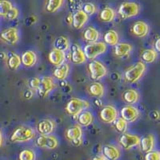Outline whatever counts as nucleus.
<instances>
[{
  "mask_svg": "<svg viewBox=\"0 0 160 160\" xmlns=\"http://www.w3.org/2000/svg\"><path fill=\"white\" fill-rule=\"evenodd\" d=\"M35 136V131L32 128L28 126H20L13 131L10 140L12 142H26L31 141Z\"/></svg>",
  "mask_w": 160,
  "mask_h": 160,
  "instance_id": "1",
  "label": "nucleus"
},
{
  "mask_svg": "<svg viewBox=\"0 0 160 160\" xmlns=\"http://www.w3.org/2000/svg\"><path fill=\"white\" fill-rule=\"evenodd\" d=\"M146 71V66L142 62H138L130 67L124 73V78L128 82L135 83L141 78Z\"/></svg>",
  "mask_w": 160,
  "mask_h": 160,
  "instance_id": "2",
  "label": "nucleus"
},
{
  "mask_svg": "<svg viewBox=\"0 0 160 160\" xmlns=\"http://www.w3.org/2000/svg\"><path fill=\"white\" fill-rule=\"evenodd\" d=\"M89 108V102L86 100L78 98H73L66 105L65 110L68 115L78 116L82 111Z\"/></svg>",
  "mask_w": 160,
  "mask_h": 160,
  "instance_id": "3",
  "label": "nucleus"
},
{
  "mask_svg": "<svg viewBox=\"0 0 160 160\" xmlns=\"http://www.w3.org/2000/svg\"><path fill=\"white\" fill-rule=\"evenodd\" d=\"M107 51V45L102 42H90L83 48V52L86 58L94 60L99 55H102Z\"/></svg>",
  "mask_w": 160,
  "mask_h": 160,
  "instance_id": "4",
  "label": "nucleus"
},
{
  "mask_svg": "<svg viewBox=\"0 0 160 160\" xmlns=\"http://www.w3.org/2000/svg\"><path fill=\"white\" fill-rule=\"evenodd\" d=\"M140 6L135 2H123L118 8V14L122 18H130L138 15Z\"/></svg>",
  "mask_w": 160,
  "mask_h": 160,
  "instance_id": "5",
  "label": "nucleus"
},
{
  "mask_svg": "<svg viewBox=\"0 0 160 160\" xmlns=\"http://www.w3.org/2000/svg\"><path fill=\"white\" fill-rule=\"evenodd\" d=\"M88 71L91 78L94 81H98L103 78L108 74V70L105 66L99 61L92 60L88 63Z\"/></svg>",
  "mask_w": 160,
  "mask_h": 160,
  "instance_id": "6",
  "label": "nucleus"
},
{
  "mask_svg": "<svg viewBox=\"0 0 160 160\" xmlns=\"http://www.w3.org/2000/svg\"><path fill=\"white\" fill-rule=\"evenodd\" d=\"M140 138L137 135L128 133H122L118 138V143L124 150H130L139 145Z\"/></svg>",
  "mask_w": 160,
  "mask_h": 160,
  "instance_id": "7",
  "label": "nucleus"
},
{
  "mask_svg": "<svg viewBox=\"0 0 160 160\" xmlns=\"http://www.w3.org/2000/svg\"><path fill=\"white\" fill-rule=\"evenodd\" d=\"M55 88V83L51 77L44 76L40 78L38 88L37 90L38 95L40 98H45L47 95Z\"/></svg>",
  "mask_w": 160,
  "mask_h": 160,
  "instance_id": "8",
  "label": "nucleus"
},
{
  "mask_svg": "<svg viewBox=\"0 0 160 160\" xmlns=\"http://www.w3.org/2000/svg\"><path fill=\"white\" fill-rule=\"evenodd\" d=\"M35 145L39 148H46L48 150H54L58 147V139L53 135H40L35 140Z\"/></svg>",
  "mask_w": 160,
  "mask_h": 160,
  "instance_id": "9",
  "label": "nucleus"
},
{
  "mask_svg": "<svg viewBox=\"0 0 160 160\" xmlns=\"http://www.w3.org/2000/svg\"><path fill=\"white\" fill-rule=\"evenodd\" d=\"M99 117L102 122L111 123L118 118V111L113 106H106L100 111Z\"/></svg>",
  "mask_w": 160,
  "mask_h": 160,
  "instance_id": "10",
  "label": "nucleus"
},
{
  "mask_svg": "<svg viewBox=\"0 0 160 160\" xmlns=\"http://www.w3.org/2000/svg\"><path fill=\"white\" fill-rule=\"evenodd\" d=\"M0 39L8 44H15L19 39V34L17 28H9L5 29L0 34Z\"/></svg>",
  "mask_w": 160,
  "mask_h": 160,
  "instance_id": "11",
  "label": "nucleus"
},
{
  "mask_svg": "<svg viewBox=\"0 0 160 160\" xmlns=\"http://www.w3.org/2000/svg\"><path fill=\"white\" fill-rule=\"evenodd\" d=\"M70 60L75 64H82L86 62L85 55H84L83 50L81 48L78 44H72L71 47L70 51Z\"/></svg>",
  "mask_w": 160,
  "mask_h": 160,
  "instance_id": "12",
  "label": "nucleus"
},
{
  "mask_svg": "<svg viewBox=\"0 0 160 160\" xmlns=\"http://www.w3.org/2000/svg\"><path fill=\"white\" fill-rule=\"evenodd\" d=\"M121 118H123L128 122H135L140 116V112L136 108L131 105H128L122 108L120 111Z\"/></svg>",
  "mask_w": 160,
  "mask_h": 160,
  "instance_id": "13",
  "label": "nucleus"
},
{
  "mask_svg": "<svg viewBox=\"0 0 160 160\" xmlns=\"http://www.w3.org/2000/svg\"><path fill=\"white\" fill-rule=\"evenodd\" d=\"M55 128V122L51 119H42L37 124V131L41 135H51Z\"/></svg>",
  "mask_w": 160,
  "mask_h": 160,
  "instance_id": "14",
  "label": "nucleus"
},
{
  "mask_svg": "<svg viewBox=\"0 0 160 160\" xmlns=\"http://www.w3.org/2000/svg\"><path fill=\"white\" fill-rule=\"evenodd\" d=\"M88 16L82 10H78L72 15V26L75 29H81L88 21Z\"/></svg>",
  "mask_w": 160,
  "mask_h": 160,
  "instance_id": "15",
  "label": "nucleus"
},
{
  "mask_svg": "<svg viewBox=\"0 0 160 160\" xmlns=\"http://www.w3.org/2000/svg\"><path fill=\"white\" fill-rule=\"evenodd\" d=\"M102 156L107 160H118L121 156V152L115 146L105 145L102 148Z\"/></svg>",
  "mask_w": 160,
  "mask_h": 160,
  "instance_id": "16",
  "label": "nucleus"
},
{
  "mask_svg": "<svg viewBox=\"0 0 160 160\" xmlns=\"http://www.w3.org/2000/svg\"><path fill=\"white\" fill-rule=\"evenodd\" d=\"M48 59H49V62H51V64H53V65H55L57 67V66L63 63V62H65V52L54 48V49L49 53Z\"/></svg>",
  "mask_w": 160,
  "mask_h": 160,
  "instance_id": "17",
  "label": "nucleus"
},
{
  "mask_svg": "<svg viewBox=\"0 0 160 160\" xmlns=\"http://www.w3.org/2000/svg\"><path fill=\"white\" fill-rule=\"evenodd\" d=\"M139 146L144 153L149 152L155 148V137L153 135H147L140 138Z\"/></svg>",
  "mask_w": 160,
  "mask_h": 160,
  "instance_id": "18",
  "label": "nucleus"
},
{
  "mask_svg": "<svg viewBox=\"0 0 160 160\" xmlns=\"http://www.w3.org/2000/svg\"><path fill=\"white\" fill-rule=\"evenodd\" d=\"M150 28L148 23H146L145 22L142 21H138V22H135L132 27V32L133 34L137 37H145L146 35H148L149 33Z\"/></svg>",
  "mask_w": 160,
  "mask_h": 160,
  "instance_id": "19",
  "label": "nucleus"
},
{
  "mask_svg": "<svg viewBox=\"0 0 160 160\" xmlns=\"http://www.w3.org/2000/svg\"><path fill=\"white\" fill-rule=\"evenodd\" d=\"M132 51V46L127 42H118L115 46L114 53L115 56L118 58H122L130 54V52Z\"/></svg>",
  "mask_w": 160,
  "mask_h": 160,
  "instance_id": "20",
  "label": "nucleus"
},
{
  "mask_svg": "<svg viewBox=\"0 0 160 160\" xmlns=\"http://www.w3.org/2000/svg\"><path fill=\"white\" fill-rule=\"evenodd\" d=\"M21 63L23 64L27 68H31L37 62V55L34 51H28L24 52L21 57Z\"/></svg>",
  "mask_w": 160,
  "mask_h": 160,
  "instance_id": "21",
  "label": "nucleus"
},
{
  "mask_svg": "<svg viewBox=\"0 0 160 160\" xmlns=\"http://www.w3.org/2000/svg\"><path fill=\"white\" fill-rule=\"evenodd\" d=\"M69 65L66 62L57 66V68L53 71V76L58 80H64L69 74Z\"/></svg>",
  "mask_w": 160,
  "mask_h": 160,
  "instance_id": "22",
  "label": "nucleus"
},
{
  "mask_svg": "<svg viewBox=\"0 0 160 160\" xmlns=\"http://www.w3.org/2000/svg\"><path fill=\"white\" fill-rule=\"evenodd\" d=\"M66 138L68 141H72V140L77 139V138H82V128L79 125L73 126L71 128H68L65 133Z\"/></svg>",
  "mask_w": 160,
  "mask_h": 160,
  "instance_id": "23",
  "label": "nucleus"
},
{
  "mask_svg": "<svg viewBox=\"0 0 160 160\" xmlns=\"http://www.w3.org/2000/svg\"><path fill=\"white\" fill-rule=\"evenodd\" d=\"M7 58H8L7 64H8V68L11 71H15L21 65V58H20L19 55H17L16 53L10 52L7 55Z\"/></svg>",
  "mask_w": 160,
  "mask_h": 160,
  "instance_id": "24",
  "label": "nucleus"
},
{
  "mask_svg": "<svg viewBox=\"0 0 160 160\" xmlns=\"http://www.w3.org/2000/svg\"><path fill=\"white\" fill-rule=\"evenodd\" d=\"M122 99L128 105H132L138 102L139 99V95L135 90L128 89L122 94Z\"/></svg>",
  "mask_w": 160,
  "mask_h": 160,
  "instance_id": "25",
  "label": "nucleus"
},
{
  "mask_svg": "<svg viewBox=\"0 0 160 160\" xmlns=\"http://www.w3.org/2000/svg\"><path fill=\"white\" fill-rule=\"evenodd\" d=\"M78 123L82 127H88L91 125L93 122L94 117H93L91 112L88 111H83L78 115Z\"/></svg>",
  "mask_w": 160,
  "mask_h": 160,
  "instance_id": "26",
  "label": "nucleus"
},
{
  "mask_svg": "<svg viewBox=\"0 0 160 160\" xmlns=\"http://www.w3.org/2000/svg\"><path fill=\"white\" fill-rule=\"evenodd\" d=\"M104 43L109 46H115L119 41L118 33L113 30H109L103 35Z\"/></svg>",
  "mask_w": 160,
  "mask_h": 160,
  "instance_id": "27",
  "label": "nucleus"
},
{
  "mask_svg": "<svg viewBox=\"0 0 160 160\" xmlns=\"http://www.w3.org/2000/svg\"><path fill=\"white\" fill-rule=\"evenodd\" d=\"M84 39L88 42H95L99 38V32L95 28L89 27L83 32Z\"/></svg>",
  "mask_w": 160,
  "mask_h": 160,
  "instance_id": "28",
  "label": "nucleus"
},
{
  "mask_svg": "<svg viewBox=\"0 0 160 160\" xmlns=\"http://www.w3.org/2000/svg\"><path fill=\"white\" fill-rule=\"evenodd\" d=\"M90 95L96 98H100L104 95V88L102 84L98 82H94L90 84L88 88Z\"/></svg>",
  "mask_w": 160,
  "mask_h": 160,
  "instance_id": "29",
  "label": "nucleus"
},
{
  "mask_svg": "<svg viewBox=\"0 0 160 160\" xmlns=\"http://www.w3.org/2000/svg\"><path fill=\"white\" fill-rule=\"evenodd\" d=\"M54 48H55V49L65 52L70 48L69 39L65 36L58 37L54 42Z\"/></svg>",
  "mask_w": 160,
  "mask_h": 160,
  "instance_id": "30",
  "label": "nucleus"
},
{
  "mask_svg": "<svg viewBox=\"0 0 160 160\" xmlns=\"http://www.w3.org/2000/svg\"><path fill=\"white\" fill-rule=\"evenodd\" d=\"M115 17V11L111 8H105L101 11L99 14V18L104 22H112Z\"/></svg>",
  "mask_w": 160,
  "mask_h": 160,
  "instance_id": "31",
  "label": "nucleus"
},
{
  "mask_svg": "<svg viewBox=\"0 0 160 160\" xmlns=\"http://www.w3.org/2000/svg\"><path fill=\"white\" fill-rule=\"evenodd\" d=\"M157 56H158L157 51L152 49H148L142 52L141 59H142V62H146V63H151L156 60Z\"/></svg>",
  "mask_w": 160,
  "mask_h": 160,
  "instance_id": "32",
  "label": "nucleus"
},
{
  "mask_svg": "<svg viewBox=\"0 0 160 160\" xmlns=\"http://www.w3.org/2000/svg\"><path fill=\"white\" fill-rule=\"evenodd\" d=\"M64 0H48L45 9L49 13H55L62 8Z\"/></svg>",
  "mask_w": 160,
  "mask_h": 160,
  "instance_id": "33",
  "label": "nucleus"
},
{
  "mask_svg": "<svg viewBox=\"0 0 160 160\" xmlns=\"http://www.w3.org/2000/svg\"><path fill=\"white\" fill-rule=\"evenodd\" d=\"M36 154L31 149L22 150L18 155V160H35Z\"/></svg>",
  "mask_w": 160,
  "mask_h": 160,
  "instance_id": "34",
  "label": "nucleus"
},
{
  "mask_svg": "<svg viewBox=\"0 0 160 160\" xmlns=\"http://www.w3.org/2000/svg\"><path fill=\"white\" fill-rule=\"evenodd\" d=\"M113 122H115V128L118 133L122 134L128 130V122L122 118H117Z\"/></svg>",
  "mask_w": 160,
  "mask_h": 160,
  "instance_id": "35",
  "label": "nucleus"
},
{
  "mask_svg": "<svg viewBox=\"0 0 160 160\" xmlns=\"http://www.w3.org/2000/svg\"><path fill=\"white\" fill-rule=\"evenodd\" d=\"M12 8L13 5L10 1L0 0V16L5 17Z\"/></svg>",
  "mask_w": 160,
  "mask_h": 160,
  "instance_id": "36",
  "label": "nucleus"
},
{
  "mask_svg": "<svg viewBox=\"0 0 160 160\" xmlns=\"http://www.w3.org/2000/svg\"><path fill=\"white\" fill-rule=\"evenodd\" d=\"M82 11L84 13H86L88 16L90 15H94L95 12H96V7L94 3L92 2H86V3L83 4L82 8Z\"/></svg>",
  "mask_w": 160,
  "mask_h": 160,
  "instance_id": "37",
  "label": "nucleus"
},
{
  "mask_svg": "<svg viewBox=\"0 0 160 160\" xmlns=\"http://www.w3.org/2000/svg\"><path fill=\"white\" fill-rule=\"evenodd\" d=\"M144 160H160L159 152L154 150L147 152L144 156Z\"/></svg>",
  "mask_w": 160,
  "mask_h": 160,
  "instance_id": "38",
  "label": "nucleus"
},
{
  "mask_svg": "<svg viewBox=\"0 0 160 160\" xmlns=\"http://www.w3.org/2000/svg\"><path fill=\"white\" fill-rule=\"evenodd\" d=\"M40 82V78H37V77H34V78H31L28 82V87H29L30 90L31 91H37Z\"/></svg>",
  "mask_w": 160,
  "mask_h": 160,
  "instance_id": "39",
  "label": "nucleus"
},
{
  "mask_svg": "<svg viewBox=\"0 0 160 160\" xmlns=\"http://www.w3.org/2000/svg\"><path fill=\"white\" fill-rule=\"evenodd\" d=\"M18 15H19V11L17 8L13 7L11 10L9 11V12L8 13V15H6L5 18H7L9 20H14L15 18H18Z\"/></svg>",
  "mask_w": 160,
  "mask_h": 160,
  "instance_id": "40",
  "label": "nucleus"
},
{
  "mask_svg": "<svg viewBox=\"0 0 160 160\" xmlns=\"http://www.w3.org/2000/svg\"><path fill=\"white\" fill-rule=\"evenodd\" d=\"M71 142L75 147H79L82 144V138H77V139L72 140V141H71Z\"/></svg>",
  "mask_w": 160,
  "mask_h": 160,
  "instance_id": "41",
  "label": "nucleus"
},
{
  "mask_svg": "<svg viewBox=\"0 0 160 160\" xmlns=\"http://www.w3.org/2000/svg\"><path fill=\"white\" fill-rule=\"evenodd\" d=\"M155 51H160V38H157L155 42Z\"/></svg>",
  "mask_w": 160,
  "mask_h": 160,
  "instance_id": "42",
  "label": "nucleus"
},
{
  "mask_svg": "<svg viewBox=\"0 0 160 160\" xmlns=\"http://www.w3.org/2000/svg\"><path fill=\"white\" fill-rule=\"evenodd\" d=\"M91 160H107L104 158L102 155H96V156H94Z\"/></svg>",
  "mask_w": 160,
  "mask_h": 160,
  "instance_id": "43",
  "label": "nucleus"
},
{
  "mask_svg": "<svg viewBox=\"0 0 160 160\" xmlns=\"http://www.w3.org/2000/svg\"><path fill=\"white\" fill-rule=\"evenodd\" d=\"M66 20H67V22H68V24L72 23V15H71V14L68 15L67 18H66Z\"/></svg>",
  "mask_w": 160,
  "mask_h": 160,
  "instance_id": "44",
  "label": "nucleus"
},
{
  "mask_svg": "<svg viewBox=\"0 0 160 160\" xmlns=\"http://www.w3.org/2000/svg\"><path fill=\"white\" fill-rule=\"evenodd\" d=\"M2 143H3V138H2V131H0V148L2 146Z\"/></svg>",
  "mask_w": 160,
  "mask_h": 160,
  "instance_id": "45",
  "label": "nucleus"
},
{
  "mask_svg": "<svg viewBox=\"0 0 160 160\" xmlns=\"http://www.w3.org/2000/svg\"><path fill=\"white\" fill-rule=\"evenodd\" d=\"M7 58V55L3 52H0V59H4Z\"/></svg>",
  "mask_w": 160,
  "mask_h": 160,
  "instance_id": "46",
  "label": "nucleus"
}]
</instances>
